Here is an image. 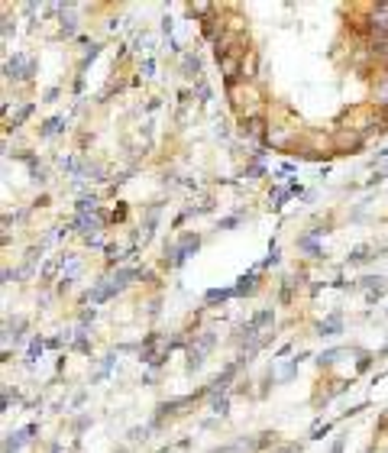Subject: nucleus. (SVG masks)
Wrapping results in <instances>:
<instances>
[{"instance_id": "nucleus-1", "label": "nucleus", "mask_w": 388, "mask_h": 453, "mask_svg": "<svg viewBox=\"0 0 388 453\" xmlns=\"http://www.w3.org/2000/svg\"><path fill=\"white\" fill-rule=\"evenodd\" d=\"M194 250H197V236H185L178 246H172V250H168V256H172V266L185 262V256H188V252H194Z\"/></svg>"}, {"instance_id": "nucleus-2", "label": "nucleus", "mask_w": 388, "mask_h": 453, "mask_svg": "<svg viewBox=\"0 0 388 453\" xmlns=\"http://www.w3.org/2000/svg\"><path fill=\"white\" fill-rule=\"evenodd\" d=\"M214 346V334H204L201 340H197V346H191V360H188V366L191 369H197L204 362V353H207V350Z\"/></svg>"}, {"instance_id": "nucleus-3", "label": "nucleus", "mask_w": 388, "mask_h": 453, "mask_svg": "<svg viewBox=\"0 0 388 453\" xmlns=\"http://www.w3.org/2000/svg\"><path fill=\"white\" fill-rule=\"evenodd\" d=\"M6 72H10V78H29L32 62H29V58H23V56H13L10 62H6Z\"/></svg>"}, {"instance_id": "nucleus-4", "label": "nucleus", "mask_w": 388, "mask_h": 453, "mask_svg": "<svg viewBox=\"0 0 388 453\" xmlns=\"http://www.w3.org/2000/svg\"><path fill=\"white\" fill-rule=\"evenodd\" d=\"M32 430H36V428H23V430H16V434H10V437H6V447H3V450H6V453H16L26 440H29Z\"/></svg>"}, {"instance_id": "nucleus-5", "label": "nucleus", "mask_w": 388, "mask_h": 453, "mask_svg": "<svg viewBox=\"0 0 388 453\" xmlns=\"http://www.w3.org/2000/svg\"><path fill=\"white\" fill-rule=\"evenodd\" d=\"M340 327H343V320H340V314H333L321 324V337H333V334H340Z\"/></svg>"}, {"instance_id": "nucleus-6", "label": "nucleus", "mask_w": 388, "mask_h": 453, "mask_svg": "<svg viewBox=\"0 0 388 453\" xmlns=\"http://www.w3.org/2000/svg\"><path fill=\"white\" fill-rule=\"evenodd\" d=\"M253 282H256L253 272H249V276H243V278H240V285L233 288V294H246V292H253Z\"/></svg>"}, {"instance_id": "nucleus-7", "label": "nucleus", "mask_w": 388, "mask_h": 453, "mask_svg": "<svg viewBox=\"0 0 388 453\" xmlns=\"http://www.w3.org/2000/svg\"><path fill=\"white\" fill-rule=\"evenodd\" d=\"M58 130H62V120L55 116V120H49V123H45V130H42V133H45V136H52V133H58Z\"/></svg>"}, {"instance_id": "nucleus-8", "label": "nucleus", "mask_w": 388, "mask_h": 453, "mask_svg": "<svg viewBox=\"0 0 388 453\" xmlns=\"http://www.w3.org/2000/svg\"><path fill=\"white\" fill-rule=\"evenodd\" d=\"M340 353H343V350H327V353H321V360H317V362H321V366H324V362H333Z\"/></svg>"}, {"instance_id": "nucleus-9", "label": "nucleus", "mask_w": 388, "mask_h": 453, "mask_svg": "<svg viewBox=\"0 0 388 453\" xmlns=\"http://www.w3.org/2000/svg\"><path fill=\"white\" fill-rule=\"evenodd\" d=\"M298 246H301V250H308V252H317V243H314V240H311V236H304V240H301V243H298Z\"/></svg>"}]
</instances>
